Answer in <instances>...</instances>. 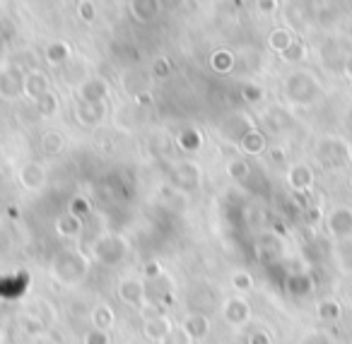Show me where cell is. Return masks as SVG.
<instances>
[{"label": "cell", "mask_w": 352, "mask_h": 344, "mask_svg": "<svg viewBox=\"0 0 352 344\" xmlns=\"http://www.w3.org/2000/svg\"><path fill=\"white\" fill-rule=\"evenodd\" d=\"M54 277L60 284H78L87 277L89 272V257L80 251H63L54 260Z\"/></svg>", "instance_id": "6da1fadb"}, {"label": "cell", "mask_w": 352, "mask_h": 344, "mask_svg": "<svg viewBox=\"0 0 352 344\" xmlns=\"http://www.w3.org/2000/svg\"><path fill=\"white\" fill-rule=\"evenodd\" d=\"M285 97L294 104V106H309L321 97V82L314 78L311 73L297 70L285 80Z\"/></svg>", "instance_id": "7a4b0ae2"}, {"label": "cell", "mask_w": 352, "mask_h": 344, "mask_svg": "<svg viewBox=\"0 0 352 344\" xmlns=\"http://www.w3.org/2000/svg\"><path fill=\"white\" fill-rule=\"evenodd\" d=\"M316 159L326 169H340L350 161V145H345L340 137H323L316 145Z\"/></svg>", "instance_id": "3957f363"}, {"label": "cell", "mask_w": 352, "mask_h": 344, "mask_svg": "<svg viewBox=\"0 0 352 344\" xmlns=\"http://www.w3.org/2000/svg\"><path fill=\"white\" fill-rule=\"evenodd\" d=\"M92 251H94V257H97L102 265H116V262H121L123 255H126V241L113 236V233H107V236L94 241Z\"/></svg>", "instance_id": "277c9868"}, {"label": "cell", "mask_w": 352, "mask_h": 344, "mask_svg": "<svg viewBox=\"0 0 352 344\" xmlns=\"http://www.w3.org/2000/svg\"><path fill=\"white\" fill-rule=\"evenodd\" d=\"M326 231L331 233L336 241H347V238H352V207H347V205L331 207V212L326 214Z\"/></svg>", "instance_id": "5b68a950"}, {"label": "cell", "mask_w": 352, "mask_h": 344, "mask_svg": "<svg viewBox=\"0 0 352 344\" xmlns=\"http://www.w3.org/2000/svg\"><path fill=\"white\" fill-rule=\"evenodd\" d=\"M0 97L6 102L25 97V70H20L17 65H8L0 70Z\"/></svg>", "instance_id": "8992f818"}, {"label": "cell", "mask_w": 352, "mask_h": 344, "mask_svg": "<svg viewBox=\"0 0 352 344\" xmlns=\"http://www.w3.org/2000/svg\"><path fill=\"white\" fill-rule=\"evenodd\" d=\"M203 181V171L196 161H182L171 171V183H174L176 190H186V193H193V190L201 188Z\"/></svg>", "instance_id": "52a82bcc"}, {"label": "cell", "mask_w": 352, "mask_h": 344, "mask_svg": "<svg viewBox=\"0 0 352 344\" xmlns=\"http://www.w3.org/2000/svg\"><path fill=\"white\" fill-rule=\"evenodd\" d=\"M251 313H254V310H251V303L244 296H232V299H227L225 306H222V318H225L232 328L246 325L251 320Z\"/></svg>", "instance_id": "ba28073f"}, {"label": "cell", "mask_w": 352, "mask_h": 344, "mask_svg": "<svg viewBox=\"0 0 352 344\" xmlns=\"http://www.w3.org/2000/svg\"><path fill=\"white\" fill-rule=\"evenodd\" d=\"M109 84L102 78H87L78 84V104H104Z\"/></svg>", "instance_id": "9c48e42d"}, {"label": "cell", "mask_w": 352, "mask_h": 344, "mask_svg": "<svg viewBox=\"0 0 352 344\" xmlns=\"http://www.w3.org/2000/svg\"><path fill=\"white\" fill-rule=\"evenodd\" d=\"M118 299L123 301L126 306H133V308H140L142 303H145V282L138 279V277H128V279H123L121 284H118L116 289Z\"/></svg>", "instance_id": "30bf717a"}, {"label": "cell", "mask_w": 352, "mask_h": 344, "mask_svg": "<svg viewBox=\"0 0 352 344\" xmlns=\"http://www.w3.org/2000/svg\"><path fill=\"white\" fill-rule=\"evenodd\" d=\"M17 181L25 190L30 193H36L46 185V169L39 164V161H27L20 171H17Z\"/></svg>", "instance_id": "8fae6325"}, {"label": "cell", "mask_w": 352, "mask_h": 344, "mask_svg": "<svg viewBox=\"0 0 352 344\" xmlns=\"http://www.w3.org/2000/svg\"><path fill=\"white\" fill-rule=\"evenodd\" d=\"M51 92V82H49V75L44 73V70H27L25 73V97L30 99V102H39L44 94Z\"/></svg>", "instance_id": "7c38bea8"}, {"label": "cell", "mask_w": 352, "mask_h": 344, "mask_svg": "<svg viewBox=\"0 0 352 344\" xmlns=\"http://www.w3.org/2000/svg\"><path fill=\"white\" fill-rule=\"evenodd\" d=\"M287 185L294 190V193H307V190H311V185H314V169L309 164H304V161H299V164H292L287 169Z\"/></svg>", "instance_id": "4fadbf2b"}, {"label": "cell", "mask_w": 352, "mask_h": 344, "mask_svg": "<svg viewBox=\"0 0 352 344\" xmlns=\"http://www.w3.org/2000/svg\"><path fill=\"white\" fill-rule=\"evenodd\" d=\"M182 330L188 334L191 342H203V339H208V334H210V320L203 313H188L182 323Z\"/></svg>", "instance_id": "5bb4252c"}, {"label": "cell", "mask_w": 352, "mask_h": 344, "mask_svg": "<svg viewBox=\"0 0 352 344\" xmlns=\"http://www.w3.org/2000/svg\"><path fill=\"white\" fill-rule=\"evenodd\" d=\"M107 116V106L104 104H78L75 106V121L82 128H97Z\"/></svg>", "instance_id": "9a60e30c"}, {"label": "cell", "mask_w": 352, "mask_h": 344, "mask_svg": "<svg viewBox=\"0 0 352 344\" xmlns=\"http://www.w3.org/2000/svg\"><path fill=\"white\" fill-rule=\"evenodd\" d=\"M236 147H239L241 154H246V157H261L265 152V147H268V140H265V135L258 128H251V130L244 133V137L236 142Z\"/></svg>", "instance_id": "2e32d148"}, {"label": "cell", "mask_w": 352, "mask_h": 344, "mask_svg": "<svg viewBox=\"0 0 352 344\" xmlns=\"http://www.w3.org/2000/svg\"><path fill=\"white\" fill-rule=\"evenodd\" d=\"M171 330H174V323H171L166 315H152V318H147L145 325H142V332H145V337L152 339V342H162Z\"/></svg>", "instance_id": "e0dca14e"}, {"label": "cell", "mask_w": 352, "mask_h": 344, "mask_svg": "<svg viewBox=\"0 0 352 344\" xmlns=\"http://www.w3.org/2000/svg\"><path fill=\"white\" fill-rule=\"evenodd\" d=\"M251 123L246 121L241 113H234V116H230L225 123L220 126V133H222V137L225 140H230V142H239L241 137H244V133H249L251 130Z\"/></svg>", "instance_id": "ac0fdd59"}, {"label": "cell", "mask_w": 352, "mask_h": 344, "mask_svg": "<svg viewBox=\"0 0 352 344\" xmlns=\"http://www.w3.org/2000/svg\"><path fill=\"white\" fill-rule=\"evenodd\" d=\"M70 56H73V49H70L68 41H51V44L44 49L46 63L54 65V68H60V65H65L70 60Z\"/></svg>", "instance_id": "d6986e66"}, {"label": "cell", "mask_w": 352, "mask_h": 344, "mask_svg": "<svg viewBox=\"0 0 352 344\" xmlns=\"http://www.w3.org/2000/svg\"><path fill=\"white\" fill-rule=\"evenodd\" d=\"M39 145L46 157H58V154H63V150H65V135L60 130H46L44 135H41Z\"/></svg>", "instance_id": "ffe728a7"}, {"label": "cell", "mask_w": 352, "mask_h": 344, "mask_svg": "<svg viewBox=\"0 0 352 344\" xmlns=\"http://www.w3.org/2000/svg\"><path fill=\"white\" fill-rule=\"evenodd\" d=\"M113 320H116V315H113V308L107 303H99L94 306L92 310H89V323H92L94 330H104V332H109V328L113 325Z\"/></svg>", "instance_id": "44dd1931"}, {"label": "cell", "mask_w": 352, "mask_h": 344, "mask_svg": "<svg viewBox=\"0 0 352 344\" xmlns=\"http://www.w3.org/2000/svg\"><path fill=\"white\" fill-rule=\"evenodd\" d=\"M292 41H294V34L289 30H285V27H278V30H273L268 34V49L273 51V54H278V56H283L285 51L292 46Z\"/></svg>", "instance_id": "7402d4cb"}, {"label": "cell", "mask_w": 352, "mask_h": 344, "mask_svg": "<svg viewBox=\"0 0 352 344\" xmlns=\"http://www.w3.org/2000/svg\"><path fill=\"white\" fill-rule=\"evenodd\" d=\"M56 231H58V236H63V238L80 236V231H82V219L73 217L70 212H63L58 219H56Z\"/></svg>", "instance_id": "603a6c76"}, {"label": "cell", "mask_w": 352, "mask_h": 344, "mask_svg": "<svg viewBox=\"0 0 352 344\" xmlns=\"http://www.w3.org/2000/svg\"><path fill=\"white\" fill-rule=\"evenodd\" d=\"M128 10H131L133 20H138L140 25H147V22H152L157 17V5L152 0H135V3L128 5Z\"/></svg>", "instance_id": "cb8c5ba5"}, {"label": "cell", "mask_w": 352, "mask_h": 344, "mask_svg": "<svg viewBox=\"0 0 352 344\" xmlns=\"http://www.w3.org/2000/svg\"><path fill=\"white\" fill-rule=\"evenodd\" d=\"M316 318L321 320V323H336V320H340V303H338L336 299H321L316 303Z\"/></svg>", "instance_id": "d4e9b609"}, {"label": "cell", "mask_w": 352, "mask_h": 344, "mask_svg": "<svg viewBox=\"0 0 352 344\" xmlns=\"http://www.w3.org/2000/svg\"><path fill=\"white\" fill-rule=\"evenodd\" d=\"M225 171L232 181H236V183H244V181L251 176V166L244 157H232V159H227Z\"/></svg>", "instance_id": "484cf974"}, {"label": "cell", "mask_w": 352, "mask_h": 344, "mask_svg": "<svg viewBox=\"0 0 352 344\" xmlns=\"http://www.w3.org/2000/svg\"><path fill=\"white\" fill-rule=\"evenodd\" d=\"M333 257H336V265L340 267L342 272L352 275V238H347V241H338L336 251H333Z\"/></svg>", "instance_id": "4316f807"}, {"label": "cell", "mask_w": 352, "mask_h": 344, "mask_svg": "<svg viewBox=\"0 0 352 344\" xmlns=\"http://www.w3.org/2000/svg\"><path fill=\"white\" fill-rule=\"evenodd\" d=\"M210 68L220 75L232 73V70H234V56H232V51H227V49L215 51V54L210 56Z\"/></svg>", "instance_id": "83f0119b"}, {"label": "cell", "mask_w": 352, "mask_h": 344, "mask_svg": "<svg viewBox=\"0 0 352 344\" xmlns=\"http://www.w3.org/2000/svg\"><path fill=\"white\" fill-rule=\"evenodd\" d=\"M265 123H268L270 130H285V128H289V123H292V116H289L285 108H270V111L265 113Z\"/></svg>", "instance_id": "f1b7e54d"}, {"label": "cell", "mask_w": 352, "mask_h": 344, "mask_svg": "<svg viewBox=\"0 0 352 344\" xmlns=\"http://www.w3.org/2000/svg\"><path fill=\"white\" fill-rule=\"evenodd\" d=\"M230 284H232V289L239 291V294H249V291H254V277L246 270H234L230 277Z\"/></svg>", "instance_id": "f546056e"}, {"label": "cell", "mask_w": 352, "mask_h": 344, "mask_svg": "<svg viewBox=\"0 0 352 344\" xmlns=\"http://www.w3.org/2000/svg\"><path fill=\"white\" fill-rule=\"evenodd\" d=\"M58 108H60V102H58V97H56L54 92L44 94V97L36 102V111H39V116H44V118L56 116V113H58Z\"/></svg>", "instance_id": "4dcf8cb0"}, {"label": "cell", "mask_w": 352, "mask_h": 344, "mask_svg": "<svg viewBox=\"0 0 352 344\" xmlns=\"http://www.w3.org/2000/svg\"><path fill=\"white\" fill-rule=\"evenodd\" d=\"M201 142H203V137H201V133H198L196 128H186V130L179 133V145H182V150L193 152V150H198V147H201Z\"/></svg>", "instance_id": "1f68e13d"}, {"label": "cell", "mask_w": 352, "mask_h": 344, "mask_svg": "<svg viewBox=\"0 0 352 344\" xmlns=\"http://www.w3.org/2000/svg\"><path fill=\"white\" fill-rule=\"evenodd\" d=\"M241 97H244L246 104H261L265 97V89L261 87L258 82H246L244 87H241Z\"/></svg>", "instance_id": "d6a6232c"}, {"label": "cell", "mask_w": 352, "mask_h": 344, "mask_svg": "<svg viewBox=\"0 0 352 344\" xmlns=\"http://www.w3.org/2000/svg\"><path fill=\"white\" fill-rule=\"evenodd\" d=\"M280 58H283L285 63H299V60L307 58V46H304L299 39H294V41H292V46H289V49L285 51V54L280 56Z\"/></svg>", "instance_id": "836d02e7"}, {"label": "cell", "mask_w": 352, "mask_h": 344, "mask_svg": "<svg viewBox=\"0 0 352 344\" xmlns=\"http://www.w3.org/2000/svg\"><path fill=\"white\" fill-rule=\"evenodd\" d=\"M244 344H273V334L265 328H251L249 332H246Z\"/></svg>", "instance_id": "e575fe53"}, {"label": "cell", "mask_w": 352, "mask_h": 344, "mask_svg": "<svg viewBox=\"0 0 352 344\" xmlns=\"http://www.w3.org/2000/svg\"><path fill=\"white\" fill-rule=\"evenodd\" d=\"M75 10H78V17H80V20L87 22V25H92V22L99 17L97 5H94V3H89V0H82V3H78V5H75Z\"/></svg>", "instance_id": "d590c367"}, {"label": "cell", "mask_w": 352, "mask_h": 344, "mask_svg": "<svg viewBox=\"0 0 352 344\" xmlns=\"http://www.w3.org/2000/svg\"><path fill=\"white\" fill-rule=\"evenodd\" d=\"M152 75H155L157 80H166L171 75V63L164 56H157V58L152 60Z\"/></svg>", "instance_id": "8d00e7d4"}, {"label": "cell", "mask_w": 352, "mask_h": 344, "mask_svg": "<svg viewBox=\"0 0 352 344\" xmlns=\"http://www.w3.org/2000/svg\"><path fill=\"white\" fill-rule=\"evenodd\" d=\"M82 344H111V337H109V332H104V330L89 328L87 332L82 334Z\"/></svg>", "instance_id": "74e56055"}, {"label": "cell", "mask_w": 352, "mask_h": 344, "mask_svg": "<svg viewBox=\"0 0 352 344\" xmlns=\"http://www.w3.org/2000/svg\"><path fill=\"white\" fill-rule=\"evenodd\" d=\"M89 209H92V207H89L87 198H82V195H75V198H73V200H70V209H68V212H70V214H73V217L82 219V217H85V214H87V212H89Z\"/></svg>", "instance_id": "f35d334b"}, {"label": "cell", "mask_w": 352, "mask_h": 344, "mask_svg": "<svg viewBox=\"0 0 352 344\" xmlns=\"http://www.w3.org/2000/svg\"><path fill=\"white\" fill-rule=\"evenodd\" d=\"M160 344H193V342L188 339V334L182 330V325H174V330H171V332L166 334Z\"/></svg>", "instance_id": "ab89813d"}, {"label": "cell", "mask_w": 352, "mask_h": 344, "mask_svg": "<svg viewBox=\"0 0 352 344\" xmlns=\"http://www.w3.org/2000/svg\"><path fill=\"white\" fill-rule=\"evenodd\" d=\"M289 291H294L297 296H304L307 291H311V282H307V277H292L289 279Z\"/></svg>", "instance_id": "60d3db41"}, {"label": "cell", "mask_w": 352, "mask_h": 344, "mask_svg": "<svg viewBox=\"0 0 352 344\" xmlns=\"http://www.w3.org/2000/svg\"><path fill=\"white\" fill-rule=\"evenodd\" d=\"M22 328H25L30 334H36L44 330V323H41L39 318H22Z\"/></svg>", "instance_id": "b9f144b4"}, {"label": "cell", "mask_w": 352, "mask_h": 344, "mask_svg": "<svg viewBox=\"0 0 352 344\" xmlns=\"http://www.w3.org/2000/svg\"><path fill=\"white\" fill-rule=\"evenodd\" d=\"M302 344H333V339L323 332H309Z\"/></svg>", "instance_id": "7bdbcfd3"}, {"label": "cell", "mask_w": 352, "mask_h": 344, "mask_svg": "<svg viewBox=\"0 0 352 344\" xmlns=\"http://www.w3.org/2000/svg\"><path fill=\"white\" fill-rule=\"evenodd\" d=\"M162 275V267L160 262H145V267H142V277L145 279H155V277Z\"/></svg>", "instance_id": "ee69618b"}, {"label": "cell", "mask_w": 352, "mask_h": 344, "mask_svg": "<svg viewBox=\"0 0 352 344\" xmlns=\"http://www.w3.org/2000/svg\"><path fill=\"white\" fill-rule=\"evenodd\" d=\"M256 8H258V10H265L263 15H270V12L278 10V3H275V0L273 3H256Z\"/></svg>", "instance_id": "f6af8a7d"}, {"label": "cell", "mask_w": 352, "mask_h": 344, "mask_svg": "<svg viewBox=\"0 0 352 344\" xmlns=\"http://www.w3.org/2000/svg\"><path fill=\"white\" fill-rule=\"evenodd\" d=\"M261 219H263V214H261V209H254V212H251V209H249V222H251V227H258Z\"/></svg>", "instance_id": "bcb514c9"}, {"label": "cell", "mask_w": 352, "mask_h": 344, "mask_svg": "<svg viewBox=\"0 0 352 344\" xmlns=\"http://www.w3.org/2000/svg\"><path fill=\"white\" fill-rule=\"evenodd\" d=\"M345 75H347V80L352 82V54L347 56V60H345Z\"/></svg>", "instance_id": "7dc6e473"}, {"label": "cell", "mask_w": 352, "mask_h": 344, "mask_svg": "<svg viewBox=\"0 0 352 344\" xmlns=\"http://www.w3.org/2000/svg\"><path fill=\"white\" fill-rule=\"evenodd\" d=\"M3 17H6V5L0 3V20H3Z\"/></svg>", "instance_id": "c3c4849f"}, {"label": "cell", "mask_w": 352, "mask_h": 344, "mask_svg": "<svg viewBox=\"0 0 352 344\" xmlns=\"http://www.w3.org/2000/svg\"><path fill=\"white\" fill-rule=\"evenodd\" d=\"M350 159H352V145H350Z\"/></svg>", "instance_id": "681fc988"}, {"label": "cell", "mask_w": 352, "mask_h": 344, "mask_svg": "<svg viewBox=\"0 0 352 344\" xmlns=\"http://www.w3.org/2000/svg\"><path fill=\"white\" fill-rule=\"evenodd\" d=\"M350 188H352V176H350Z\"/></svg>", "instance_id": "f907efd6"}]
</instances>
